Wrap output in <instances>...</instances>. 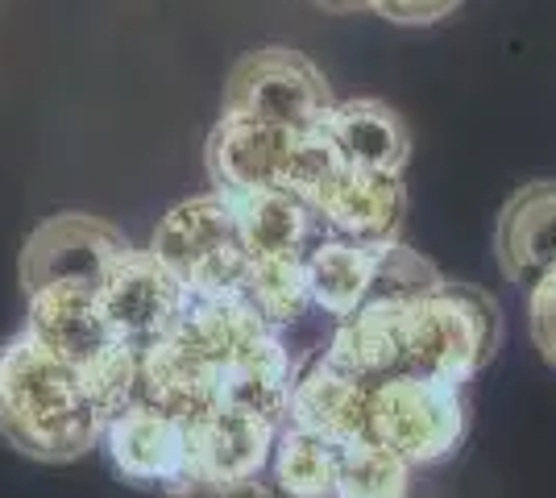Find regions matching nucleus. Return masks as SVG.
Segmentation results:
<instances>
[{"label": "nucleus", "instance_id": "f257e3e1", "mask_svg": "<svg viewBox=\"0 0 556 498\" xmlns=\"http://www.w3.org/2000/svg\"><path fill=\"white\" fill-rule=\"evenodd\" d=\"M109 416L79 366L17 332L0 345V436L34 461H79L104 440Z\"/></svg>", "mask_w": 556, "mask_h": 498}, {"label": "nucleus", "instance_id": "f03ea898", "mask_svg": "<svg viewBox=\"0 0 556 498\" xmlns=\"http://www.w3.org/2000/svg\"><path fill=\"white\" fill-rule=\"evenodd\" d=\"M204 163L212 188L229 200L250 191H291L312 204L341 158L332 154L325 129H275L220 117L204 150Z\"/></svg>", "mask_w": 556, "mask_h": 498}, {"label": "nucleus", "instance_id": "7ed1b4c3", "mask_svg": "<svg viewBox=\"0 0 556 498\" xmlns=\"http://www.w3.org/2000/svg\"><path fill=\"white\" fill-rule=\"evenodd\" d=\"M503 341V316L486 291L441 279L437 291L407 304V366L403 379L465 386Z\"/></svg>", "mask_w": 556, "mask_h": 498}, {"label": "nucleus", "instance_id": "20e7f679", "mask_svg": "<svg viewBox=\"0 0 556 498\" xmlns=\"http://www.w3.org/2000/svg\"><path fill=\"white\" fill-rule=\"evenodd\" d=\"M469 407L462 386L432 379H387L370 386L366 440L403 457L412 470L437 465L462 449Z\"/></svg>", "mask_w": 556, "mask_h": 498}, {"label": "nucleus", "instance_id": "39448f33", "mask_svg": "<svg viewBox=\"0 0 556 498\" xmlns=\"http://www.w3.org/2000/svg\"><path fill=\"white\" fill-rule=\"evenodd\" d=\"M332 88L325 72L287 47L250 50L232 63L220 95V117L275 125V129H320L332 113Z\"/></svg>", "mask_w": 556, "mask_h": 498}, {"label": "nucleus", "instance_id": "423d86ee", "mask_svg": "<svg viewBox=\"0 0 556 498\" xmlns=\"http://www.w3.org/2000/svg\"><path fill=\"white\" fill-rule=\"evenodd\" d=\"M150 254L166 261L191 295L232 291L250 261L245 245H241V229H237V208L220 191L191 195L184 204H175L159 220V229L150 238Z\"/></svg>", "mask_w": 556, "mask_h": 498}, {"label": "nucleus", "instance_id": "0eeeda50", "mask_svg": "<svg viewBox=\"0 0 556 498\" xmlns=\"http://www.w3.org/2000/svg\"><path fill=\"white\" fill-rule=\"evenodd\" d=\"M134 245L113 229L109 220L88 213H59L42 220L22 250V286L25 295L47 291V286H79V291H100L113 266Z\"/></svg>", "mask_w": 556, "mask_h": 498}, {"label": "nucleus", "instance_id": "6e6552de", "mask_svg": "<svg viewBox=\"0 0 556 498\" xmlns=\"http://www.w3.org/2000/svg\"><path fill=\"white\" fill-rule=\"evenodd\" d=\"M96 299H100V311H104L116 341L134 354H146L179 324L191 291L150 250H129L113 266L104 286L96 291Z\"/></svg>", "mask_w": 556, "mask_h": 498}, {"label": "nucleus", "instance_id": "1a4fd4ad", "mask_svg": "<svg viewBox=\"0 0 556 498\" xmlns=\"http://www.w3.org/2000/svg\"><path fill=\"white\" fill-rule=\"evenodd\" d=\"M312 208L328 229V238L357 245H394L407 216V188L394 170L337 166L325 188L316 191Z\"/></svg>", "mask_w": 556, "mask_h": 498}, {"label": "nucleus", "instance_id": "9d476101", "mask_svg": "<svg viewBox=\"0 0 556 498\" xmlns=\"http://www.w3.org/2000/svg\"><path fill=\"white\" fill-rule=\"evenodd\" d=\"M116 474L138 486L175 490L191 482V436L179 416L154 404H134L109 420L104 440Z\"/></svg>", "mask_w": 556, "mask_h": 498}, {"label": "nucleus", "instance_id": "9b49d317", "mask_svg": "<svg viewBox=\"0 0 556 498\" xmlns=\"http://www.w3.org/2000/svg\"><path fill=\"white\" fill-rule=\"evenodd\" d=\"M278 427L282 424L245 407H212L208 416L187 424L191 482H254L275 457Z\"/></svg>", "mask_w": 556, "mask_h": 498}, {"label": "nucleus", "instance_id": "f8f14e48", "mask_svg": "<svg viewBox=\"0 0 556 498\" xmlns=\"http://www.w3.org/2000/svg\"><path fill=\"white\" fill-rule=\"evenodd\" d=\"M25 332L38 336L59 357H67L84 374L121 345L100 311L96 291L79 286H47L25 295Z\"/></svg>", "mask_w": 556, "mask_h": 498}, {"label": "nucleus", "instance_id": "ddd939ff", "mask_svg": "<svg viewBox=\"0 0 556 498\" xmlns=\"http://www.w3.org/2000/svg\"><path fill=\"white\" fill-rule=\"evenodd\" d=\"M494 254L507 283L532 291L556 274V179H540L510 195L494 225Z\"/></svg>", "mask_w": 556, "mask_h": 498}, {"label": "nucleus", "instance_id": "4468645a", "mask_svg": "<svg viewBox=\"0 0 556 498\" xmlns=\"http://www.w3.org/2000/svg\"><path fill=\"white\" fill-rule=\"evenodd\" d=\"M232 208H237V229H241V245L250 261H307V254L328 238L316 208L291 191L232 195Z\"/></svg>", "mask_w": 556, "mask_h": 498}, {"label": "nucleus", "instance_id": "2eb2a0df", "mask_svg": "<svg viewBox=\"0 0 556 498\" xmlns=\"http://www.w3.org/2000/svg\"><path fill=\"white\" fill-rule=\"evenodd\" d=\"M325 138L341 166L357 170H403L412 154V133L403 117L382 100H341L325 117Z\"/></svg>", "mask_w": 556, "mask_h": 498}, {"label": "nucleus", "instance_id": "dca6fc26", "mask_svg": "<svg viewBox=\"0 0 556 498\" xmlns=\"http://www.w3.org/2000/svg\"><path fill=\"white\" fill-rule=\"evenodd\" d=\"M366 411H370V382L349 379L332 370L325 357H316L295 379L287 424L312 427L337 445H357L366 440Z\"/></svg>", "mask_w": 556, "mask_h": 498}, {"label": "nucleus", "instance_id": "f3484780", "mask_svg": "<svg viewBox=\"0 0 556 498\" xmlns=\"http://www.w3.org/2000/svg\"><path fill=\"white\" fill-rule=\"evenodd\" d=\"M378 254H382V245H357V241L341 238H325L307 254L303 270H307L312 304L325 311L332 324L353 316L370 299Z\"/></svg>", "mask_w": 556, "mask_h": 498}, {"label": "nucleus", "instance_id": "a211bd4d", "mask_svg": "<svg viewBox=\"0 0 556 498\" xmlns=\"http://www.w3.org/2000/svg\"><path fill=\"white\" fill-rule=\"evenodd\" d=\"M232 291H237L278 336H287V329L295 332L312 311H320L312 304V291H307V270H303V261H295V258L245 261L241 283L232 286Z\"/></svg>", "mask_w": 556, "mask_h": 498}, {"label": "nucleus", "instance_id": "6ab92c4d", "mask_svg": "<svg viewBox=\"0 0 556 498\" xmlns=\"http://www.w3.org/2000/svg\"><path fill=\"white\" fill-rule=\"evenodd\" d=\"M345 445L300 424H282L275 440V482L291 498H337V470Z\"/></svg>", "mask_w": 556, "mask_h": 498}, {"label": "nucleus", "instance_id": "aec40b11", "mask_svg": "<svg viewBox=\"0 0 556 498\" xmlns=\"http://www.w3.org/2000/svg\"><path fill=\"white\" fill-rule=\"evenodd\" d=\"M412 465L370 440L345 445L337 470V498H407Z\"/></svg>", "mask_w": 556, "mask_h": 498}, {"label": "nucleus", "instance_id": "412c9836", "mask_svg": "<svg viewBox=\"0 0 556 498\" xmlns=\"http://www.w3.org/2000/svg\"><path fill=\"white\" fill-rule=\"evenodd\" d=\"M441 279L444 274L424 254L394 241V245H382V254H378V270H374V286L366 304H407V299L437 291Z\"/></svg>", "mask_w": 556, "mask_h": 498}, {"label": "nucleus", "instance_id": "4be33fe9", "mask_svg": "<svg viewBox=\"0 0 556 498\" xmlns=\"http://www.w3.org/2000/svg\"><path fill=\"white\" fill-rule=\"evenodd\" d=\"M528 329L540 357L556 370V274L528 291Z\"/></svg>", "mask_w": 556, "mask_h": 498}, {"label": "nucleus", "instance_id": "5701e85b", "mask_svg": "<svg viewBox=\"0 0 556 498\" xmlns=\"http://www.w3.org/2000/svg\"><path fill=\"white\" fill-rule=\"evenodd\" d=\"M457 4L462 0H370L374 13L394 25H432L448 17Z\"/></svg>", "mask_w": 556, "mask_h": 498}, {"label": "nucleus", "instance_id": "b1692460", "mask_svg": "<svg viewBox=\"0 0 556 498\" xmlns=\"http://www.w3.org/2000/svg\"><path fill=\"white\" fill-rule=\"evenodd\" d=\"M166 498H275L262 482H184L175 490H166Z\"/></svg>", "mask_w": 556, "mask_h": 498}, {"label": "nucleus", "instance_id": "393cba45", "mask_svg": "<svg viewBox=\"0 0 556 498\" xmlns=\"http://www.w3.org/2000/svg\"><path fill=\"white\" fill-rule=\"evenodd\" d=\"M316 9L325 13H357V9H370V0H312Z\"/></svg>", "mask_w": 556, "mask_h": 498}]
</instances>
